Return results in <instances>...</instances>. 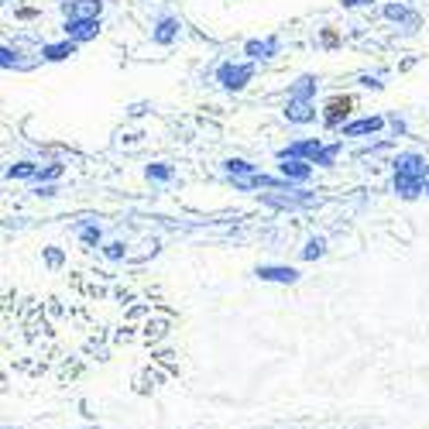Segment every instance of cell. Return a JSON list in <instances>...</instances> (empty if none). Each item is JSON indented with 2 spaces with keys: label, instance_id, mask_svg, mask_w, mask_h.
<instances>
[{
  "label": "cell",
  "instance_id": "obj_6",
  "mask_svg": "<svg viewBox=\"0 0 429 429\" xmlns=\"http://www.w3.org/2000/svg\"><path fill=\"white\" fill-rule=\"evenodd\" d=\"M426 175H409V172H395V192L402 199H416L419 192H426Z\"/></svg>",
  "mask_w": 429,
  "mask_h": 429
},
{
  "label": "cell",
  "instance_id": "obj_28",
  "mask_svg": "<svg viewBox=\"0 0 429 429\" xmlns=\"http://www.w3.org/2000/svg\"><path fill=\"white\" fill-rule=\"evenodd\" d=\"M48 264H62V255L59 251H48Z\"/></svg>",
  "mask_w": 429,
  "mask_h": 429
},
{
  "label": "cell",
  "instance_id": "obj_10",
  "mask_svg": "<svg viewBox=\"0 0 429 429\" xmlns=\"http://www.w3.org/2000/svg\"><path fill=\"white\" fill-rule=\"evenodd\" d=\"M350 107H354L350 96H334V100L327 103V110H323V124H327V127H340L343 117L350 113Z\"/></svg>",
  "mask_w": 429,
  "mask_h": 429
},
{
  "label": "cell",
  "instance_id": "obj_22",
  "mask_svg": "<svg viewBox=\"0 0 429 429\" xmlns=\"http://www.w3.org/2000/svg\"><path fill=\"white\" fill-rule=\"evenodd\" d=\"M148 179H155V182H169L172 169L169 165H162V162H155V165H148Z\"/></svg>",
  "mask_w": 429,
  "mask_h": 429
},
{
  "label": "cell",
  "instance_id": "obj_16",
  "mask_svg": "<svg viewBox=\"0 0 429 429\" xmlns=\"http://www.w3.org/2000/svg\"><path fill=\"white\" fill-rule=\"evenodd\" d=\"M103 14V0H73L66 3V17H100Z\"/></svg>",
  "mask_w": 429,
  "mask_h": 429
},
{
  "label": "cell",
  "instance_id": "obj_4",
  "mask_svg": "<svg viewBox=\"0 0 429 429\" xmlns=\"http://www.w3.org/2000/svg\"><path fill=\"white\" fill-rule=\"evenodd\" d=\"M255 275L261 282H278V285H295L299 282V271L289 268V264H257Z\"/></svg>",
  "mask_w": 429,
  "mask_h": 429
},
{
  "label": "cell",
  "instance_id": "obj_25",
  "mask_svg": "<svg viewBox=\"0 0 429 429\" xmlns=\"http://www.w3.org/2000/svg\"><path fill=\"white\" fill-rule=\"evenodd\" d=\"M55 192H59V189H55L52 182H48V185H38V189H35V196H45V199H48V196H55Z\"/></svg>",
  "mask_w": 429,
  "mask_h": 429
},
{
  "label": "cell",
  "instance_id": "obj_23",
  "mask_svg": "<svg viewBox=\"0 0 429 429\" xmlns=\"http://www.w3.org/2000/svg\"><path fill=\"white\" fill-rule=\"evenodd\" d=\"M337 155H340V145H327L316 165H323V169H327V165H334V162H337Z\"/></svg>",
  "mask_w": 429,
  "mask_h": 429
},
{
  "label": "cell",
  "instance_id": "obj_11",
  "mask_svg": "<svg viewBox=\"0 0 429 429\" xmlns=\"http://www.w3.org/2000/svg\"><path fill=\"white\" fill-rule=\"evenodd\" d=\"M76 48H80V42H73V38H66V42H52V45L42 48V59H45V62H66V59L76 55Z\"/></svg>",
  "mask_w": 429,
  "mask_h": 429
},
{
  "label": "cell",
  "instance_id": "obj_27",
  "mask_svg": "<svg viewBox=\"0 0 429 429\" xmlns=\"http://www.w3.org/2000/svg\"><path fill=\"white\" fill-rule=\"evenodd\" d=\"M343 7H350V10H354V7H364V3H371V0H340Z\"/></svg>",
  "mask_w": 429,
  "mask_h": 429
},
{
  "label": "cell",
  "instance_id": "obj_2",
  "mask_svg": "<svg viewBox=\"0 0 429 429\" xmlns=\"http://www.w3.org/2000/svg\"><path fill=\"white\" fill-rule=\"evenodd\" d=\"M323 148H327V145H323L320 138H309V141H292L289 148H282V152H278V158H306V162H313V165H316V162H320V155H323Z\"/></svg>",
  "mask_w": 429,
  "mask_h": 429
},
{
  "label": "cell",
  "instance_id": "obj_29",
  "mask_svg": "<svg viewBox=\"0 0 429 429\" xmlns=\"http://www.w3.org/2000/svg\"><path fill=\"white\" fill-rule=\"evenodd\" d=\"M426 192H429V182H426Z\"/></svg>",
  "mask_w": 429,
  "mask_h": 429
},
{
  "label": "cell",
  "instance_id": "obj_19",
  "mask_svg": "<svg viewBox=\"0 0 429 429\" xmlns=\"http://www.w3.org/2000/svg\"><path fill=\"white\" fill-rule=\"evenodd\" d=\"M31 175H38V165H35V162H14V165L7 169V179H31Z\"/></svg>",
  "mask_w": 429,
  "mask_h": 429
},
{
  "label": "cell",
  "instance_id": "obj_5",
  "mask_svg": "<svg viewBox=\"0 0 429 429\" xmlns=\"http://www.w3.org/2000/svg\"><path fill=\"white\" fill-rule=\"evenodd\" d=\"M385 127V117L381 113H371V117H360V120H350L343 124V138H367V134H378Z\"/></svg>",
  "mask_w": 429,
  "mask_h": 429
},
{
  "label": "cell",
  "instance_id": "obj_18",
  "mask_svg": "<svg viewBox=\"0 0 429 429\" xmlns=\"http://www.w3.org/2000/svg\"><path fill=\"white\" fill-rule=\"evenodd\" d=\"M327 255V241L323 237H309L306 248H302V261H316V257Z\"/></svg>",
  "mask_w": 429,
  "mask_h": 429
},
{
  "label": "cell",
  "instance_id": "obj_1",
  "mask_svg": "<svg viewBox=\"0 0 429 429\" xmlns=\"http://www.w3.org/2000/svg\"><path fill=\"white\" fill-rule=\"evenodd\" d=\"M251 76H255V66L251 62H223L217 69V83H220V89H227V93H241L244 86L251 83Z\"/></svg>",
  "mask_w": 429,
  "mask_h": 429
},
{
  "label": "cell",
  "instance_id": "obj_3",
  "mask_svg": "<svg viewBox=\"0 0 429 429\" xmlns=\"http://www.w3.org/2000/svg\"><path fill=\"white\" fill-rule=\"evenodd\" d=\"M96 35H100V17H66V38L83 45Z\"/></svg>",
  "mask_w": 429,
  "mask_h": 429
},
{
  "label": "cell",
  "instance_id": "obj_30",
  "mask_svg": "<svg viewBox=\"0 0 429 429\" xmlns=\"http://www.w3.org/2000/svg\"><path fill=\"white\" fill-rule=\"evenodd\" d=\"M93 429H96V426H93Z\"/></svg>",
  "mask_w": 429,
  "mask_h": 429
},
{
  "label": "cell",
  "instance_id": "obj_17",
  "mask_svg": "<svg viewBox=\"0 0 429 429\" xmlns=\"http://www.w3.org/2000/svg\"><path fill=\"white\" fill-rule=\"evenodd\" d=\"M223 172L230 175V179H248V175H257V169L251 162H244V158H227L223 162Z\"/></svg>",
  "mask_w": 429,
  "mask_h": 429
},
{
  "label": "cell",
  "instance_id": "obj_15",
  "mask_svg": "<svg viewBox=\"0 0 429 429\" xmlns=\"http://www.w3.org/2000/svg\"><path fill=\"white\" fill-rule=\"evenodd\" d=\"M320 93V80L316 76H299L295 83L289 86V100H316Z\"/></svg>",
  "mask_w": 429,
  "mask_h": 429
},
{
  "label": "cell",
  "instance_id": "obj_24",
  "mask_svg": "<svg viewBox=\"0 0 429 429\" xmlns=\"http://www.w3.org/2000/svg\"><path fill=\"white\" fill-rule=\"evenodd\" d=\"M103 255L110 257V261H120V257H124V244H120V241H113V244H107V248H103Z\"/></svg>",
  "mask_w": 429,
  "mask_h": 429
},
{
  "label": "cell",
  "instance_id": "obj_7",
  "mask_svg": "<svg viewBox=\"0 0 429 429\" xmlns=\"http://www.w3.org/2000/svg\"><path fill=\"white\" fill-rule=\"evenodd\" d=\"M278 48H282L278 38H251V42H244V55H248L251 62H261V59L278 55Z\"/></svg>",
  "mask_w": 429,
  "mask_h": 429
},
{
  "label": "cell",
  "instance_id": "obj_13",
  "mask_svg": "<svg viewBox=\"0 0 429 429\" xmlns=\"http://www.w3.org/2000/svg\"><path fill=\"white\" fill-rule=\"evenodd\" d=\"M309 175H313V162H306V158H282V179L306 182Z\"/></svg>",
  "mask_w": 429,
  "mask_h": 429
},
{
  "label": "cell",
  "instance_id": "obj_14",
  "mask_svg": "<svg viewBox=\"0 0 429 429\" xmlns=\"http://www.w3.org/2000/svg\"><path fill=\"white\" fill-rule=\"evenodd\" d=\"M392 24H409V31L412 28H419V14L416 10H409L405 3H385V10H381Z\"/></svg>",
  "mask_w": 429,
  "mask_h": 429
},
{
  "label": "cell",
  "instance_id": "obj_9",
  "mask_svg": "<svg viewBox=\"0 0 429 429\" xmlns=\"http://www.w3.org/2000/svg\"><path fill=\"white\" fill-rule=\"evenodd\" d=\"M179 17H172V14H165V17H158L155 21V28H152V42L155 45H172L175 38H179Z\"/></svg>",
  "mask_w": 429,
  "mask_h": 429
},
{
  "label": "cell",
  "instance_id": "obj_20",
  "mask_svg": "<svg viewBox=\"0 0 429 429\" xmlns=\"http://www.w3.org/2000/svg\"><path fill=\"white\" fill-rule=\"evenodd\" d=\"M100 237H103L100 223H83V227H80V241L89 244V248H96V244H100Z\"/></svg>",
  "mask_w": 429,
  "mask_h": 429
},
{
  "label": "cell",
  "instance_id": "obj_12",
  "mask_svg": "<svg viewBox=\"0 0 429 429\" xmlns=\"http://www.w3.org/2000/svg\"><path fill=\"white\" fill-rule=\"evenodd\" d=\"M395 172H409V175H426V179H429V165H426V158H423L419 152H402V155L395 158Z\"/></svg>",
  "mask_w": 429,
  "mask_h": 429
},
{
  "label": "cell",
  "instance_id": "obj_8",
  "mask_svg": "<svg viewBox=\"0 0 429 429\" xmlns=\"http://www.w3.org/2000/svg\"><path fill=\"white\" fill-rule=\"evenodd\" d=\"M285 120H292V124H313L316 120V103L313 100H289L285 103Z\"/></svg>",
  "mask_w": 429,
  "mask_h": 429
},
{
  "label": "cell",
  "instance_id": "obj_26",
  "mask_svg": "<svg viewBox=\"0 0 429 429\" xmlns=\"http://www.w3.org/2000/svg\"><path fill=\"white\" fill-rule=\"evenodd\" d=\"M392 131H395V138L405 134V120H402V117H392Z\"/></svg>",
  "mask_w": 429,
  "mask_h": 429
},
{
  "label": "cell",
  "instance_id": "obj_21",
  "mask_svg": "<svg viewBox=\"0 0 429 429\" xmlns=\"http://www.w3.org/2000/svg\"><path fill=\"white\" fill-rule=\"evenodd\" d=\"M59 175H62V165H59V162H52V165L38 169V175H35V179H38V182H55Z\"/></svg>",
  "mask_w": 429,
  "mask_h": 429
}]
</instances>
